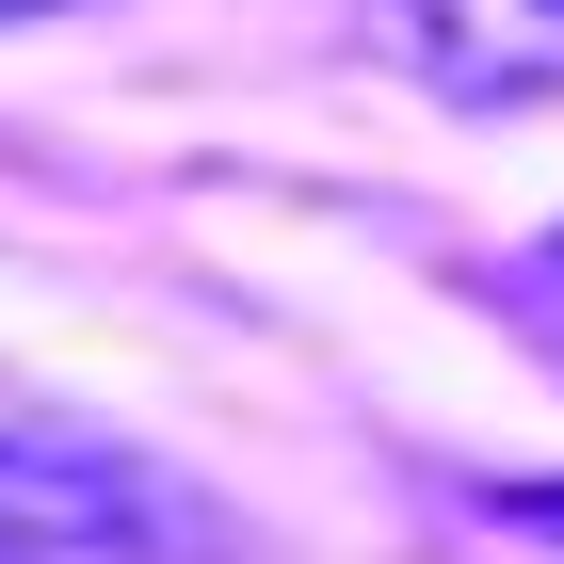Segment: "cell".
I'll list each match as a JSON object with an SVG mask.
<instances>
[{
	"label": "cell",
	"instance_id": "1",
	"mask_svg": "<svg viewBox=\"0 0 564 564\" xmlns=\"http://www.w3.org/2000/svg\"><path fill=\"white\" fill-rule=\"evenodd\" d=\"M130 549H162V484L130 452L0 420V564H130Z\"/></svg>",
	"mask_w": 564,
	"mask_h": 564
},
{
	"label": "cell",
	"instance_id": "2",
	"mask_svg": "<svg viewBox=\"0 0 564 564\" xmlns=\"http://www.w3.org/2000/svg\"><path fill=\"white\" fill-rule=\"evenodd\" d=\"M500 306H517L532 339L564 355V226H549V242H517V259H500Z\"/></svg>",
	"mask_w": 564,
	"mask_h": 564
},
{
	"label": "cell",
	"instance_id": "3",
	"mask_svg": "<svg viewBox=\"0 0 564 564\" xmlns=\"http://www.w3.org/2000/svg\"><path fill=\"white\" fill-rule=\"evenodd\" d=\"M500 517H517L532 549H564V484H500Z\"/></svg>",
	"mask_w": 564,
	"mask_h": 564
},
{
	"label": "cell",
	"instance_id": "4",
	"mask_svg": "<svg viewBox=\"0 0 564 564\" xmlns=\"http://www.w3.org/2000/svg\"><path fill=\"white\" fill-rule=\"evenodd\" d=\"M17 17H65V0H0V33H17Z\"/></svg>",
	"mask_w": 564,
	"mask_h": 564
},
{
	"label": "cell",
	"instance_id": "5",
	"mask_svg": "<svg viewBox=\"0 0 564 564\" xmlns=\"http://www.w3.org/2000/svg\"><path fill=\"white\" fill-rule=\"evenodd\" d=\"M549 17H564V0H549Z\"/></svg>",
	"mask_w": 564,
	"mask_h": 564
}]
</instances>
